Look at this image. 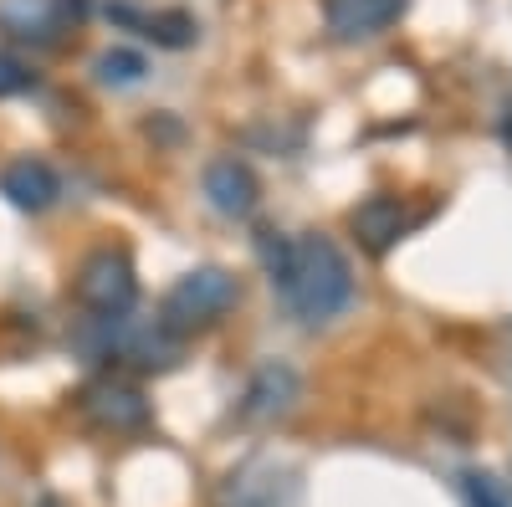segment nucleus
<instances>
[{
    "instance_id": "14",
    "label": "nucleus",
    "mask_w": 512,
    "mask_h": 507,
    "mask_svg": "<svg viewBox=\"0 0 512 507\" xmlns=\"http://www.w3.org/2000/svg\"><path fill=\"white\" fill-rule=\"evenodd\" d=\"M144 72H149V62L128 47H113V52L98 57V77L113 82V88H134V82H144Z\"/></svg>"
},
{
    "instance_id": "4",
    "label": "nucleus",
    "mask_w": 512,
    "mask_h": 507,
    "mask_svg": "<svg viewBox=\"0 0 512 507\" xmlns=\"http://www.w3.org/2000/svg\"><path fill=\"white\" fill-rule=\"evenodd\" d=\"M77 303L88 308L93 318H123V313H134L139 303V277H134V262H128V251L118 246H98L82 257L77 267Z\"/></svg>"
},
{
    "instance_id": "8",
    "label": "nucleus",
    "mask_w": 512,
    "mask_h": 507,
    "mask_svg": "<svg viewBox=\"0 0 512 507\" xmlns=\"http://www.w3.org/2000/svg\"><path fill=\"white\" fill-rule=\"evenodd\" d=\"M205 200L216 205L221 216L246 221L256 210V200H262V185H256L251 164H241V159H210L205 164Z\"/></svg>"
},
{
    "instance_id": "9",
    "label": "nucleus",
    "mask_w": 512,
    "mask_h": 507,
    "mask_svg": "<svg viewBox=\"0 0 512 507\" xmlns=\"http://www.w3.org/2000/svg\"><path fill=\"white\" fill-rule=\"evenodd\" d=\"M226 507H292L297 502V487H292V472L272 467V461H251L241 467L231 482H226Z\"/></svg>"
},
{
    "instance_id": "3",
    "label": "nucleus",
    "mask_w": 512,
    "mask_h": 507,
    "mask_svg": "<svg viewBox=\"0 0 512 507\" xmlns=\"http://www.w3.org/2000/svg\"><path fill=\"white\" fill-rule=\"evenodd\" d=\"M241 303V282L221 267H195L185 272L175 287L164 292V308H159V323L169 333H190V328H210V323H221L231 308Z\"/></svg>"
},
{
    "instance_id": "5",
    "label": "nucleus",
    "mask_w": 512,
    "mask_h": 507,
    "mask_svg": "<svg viewBox=\"0 0 512 507\" xmlns=\"http://www.w3.org/2000/svg\"><path fill=\"white\" fill-rule=\"evenodd\" d=\"M88 0H0V31L31 41V47H57L82 21Z\"/></svg>"
},
{
    "instance_id": "11",
    "label": "nucleus",
    "mask_w": 512,
    "mask_h": 507,
    "mask_svg": "<svg viewBox=\"0 0 512 507\" xmlns=\"http://www.w3.org/2000/svg\"><path fill=\"white\" fill-rule=\"evenodd\" d=\"M297 374L287 369V364H262L256 369V379L246 385V405H241V415L246 420H277V415H287L292 405H297Z\"/></svg>"
},
{
    "instance_id": "6",
    "label": "nucleus",
    "mask_w": 512,
    "mask_h": 507,
    "mask_svg": "<svg viewBox=\"0 0 512 507\" xmlns=\"http://www.w3.org/2000/svg\"><path fill=\"white\" fill-rule=\"evenodd\" d=\"M77 410H82L88 426L113 431V436L149 426V400L134 385H123V379H93V385L77 395Z\"/></svg>"
},
{
    "instance_id": "17",
    "label": "nucleus",
    "mask_w": 512,
    "mask_h": 507,
    "mask_svg": "<svg viewBox=\"0 0 512 507\" xmlns=\"http://www.w3.org/2000/svg\"><path fill=\"white\" fill-rule=\"evenodd\" d=\"M41 507H57V502H41Z\"/></svg>"
},
{
    "instance_id": "16",
    "label": "nucleus",
    "mask_w": 512,
    "mask_h": 507,
    "mask_svg": "<svg viewBox=\"0 0 512 507\" xmlns=\"http://www.w3.org/2000/svg\"><path fill=\"white\" fill-rule=\"evenodd\" d=\"M26 88H36V72L21 62V57H11V52H0V98H11V93H26Z\"/></svg>"
},
{
    "instance_id": "10",
    "label": "nucleus",
    "mask_w": 512,
    "mask_h": 507,
    "mask_svg": "<svg viewBox=\"0 0 512 507\" xmlns=\"http://www.w3.org/2000/svg\"><path fill=\"white\" fill-rule=\"evenodd\" d=\"M0 195L16 210H47V205H57L62 180L47 159H16V164H6V175H0Z\"/></svg>"
},
{
    "instance_id": "12",
    "label": "nucleus",
    "mask_w": 512,
    "mask_h": 507,
    "mask_svg": "<svg viewBox=\"0 0 512 507\" xmlns=\"http://www.w3.org/2000/svg\"><path fill=\"white\" fill-rule=\"evenodd\" d=\"M354 231H359V241H364L369 251H390V246L410 231V210H405V200H395V195H369V200L354 210Z\"/></svg>"
},
{
    "instance_id": "15",
    "label": "nucleus",
    "mask_w": 512,
    "mask_h": 507,
    "mask_svg": "<svg viewBox=\"0 0 512 507\" xmlns=\"http://www.w3.org/2000/svg\"><path fill=\"white\" fill-rule=\"evenodd\" d=\"M461 487H466V502L472 507H512V492L497 472H466Z\"/></svg>"
},
{
    "instance_id": "7",
    "label": "nucleus",
    "mask_w": 512,
    "mask_h": 507,
    "mask_svg": "<svg viewBox=\"0 0 512 507\" xmlns=\"http://www.w3.org/2000/svg\"><path fill=\"white\" fill-rule=\"evenodd\" d=\"M405 11H410V0H323V21L338 41L384 36Z\"/></svg>"
},
{
    "instance_id": "13",
    "label": "nucleus",
    "mask_w": 512,
    "mask_h": 507,
    "mask_svg": "<svg viewBox=\"0 0 512 507\" xmlns=\"http://www.w3.org/2000/svg\"><path fill=\"white\" fill-rule=\"evenodd\" d=\"M118 21H134L154 47H190V41L200 36L195 16L190 11H159V16H134V11H118Z\"/></svg>"
},
{
    "instance_id": "2",
    "label": "nucleus",
    "mask_w": 512,
    "mask_h": 507,
    "mask_svg": "<svg viewBox=\"0 0 512 507\" xmlns=\"http://www.w3.org/2000/svg\"><path fill=\"white\" fill-rule=\"evenodd\" d=\"M72 344L98 359V364H134V369H175L180 364V338L169 333L159 318L144 323V318H88Z\"/></svg>"
},
{
    "instance_id": "1",
    "label": "nucleus",
    "mask_w": 512,
    "mask_h": 507,
    "mask_svg": "<svg viewBox=\"0 0 512 507\" xmlns=\"http://www.w3.org/2000/svg\"><path fill=\"white\" fill-rule=\"evenodd\" d=\"M262 257H267V272L282 292V303L297 323H333L354 303V267L349 257L338 251L328 236L308 231V236H272L262 241Z\"/></svg>"
}]
</instances>
